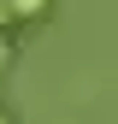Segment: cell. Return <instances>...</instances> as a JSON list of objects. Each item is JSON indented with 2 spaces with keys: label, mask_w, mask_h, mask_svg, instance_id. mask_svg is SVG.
I'll list each match as a JSON object with an SVG mask.
<instances>
[{
  "label": "cell",
  "mask_w": 118,
  "mask_h": 124,
  "mask_svg": "<svg viewBox=\"0 0 118 124\" xmlns=\"http://www.w3.org/2000/svg\"><path fill=\"white\" fill-rule=\"evenodd\" d=\"M6 59H12V47H6V36H0V71H6Z\"/></svg>",
  "instance_id": "cell-2"
},
{
  "label": "cell",
  "mask_w": 118,
  "mask_h": 124,
  "mask_svg": "<svg viewBox=\"0 0 118 124\" xmlns=\"http://www.w3.org/2000/svg\"><path fill=\"white\" fill-rule=\"evenodd\" d=\"M0 124H6V112H0Z\"/></svg>",
  "instance_id": "cell-4"
},
{
  "label": "cell",
  "mask_w": 118,
  "mask_h": 124,
  "mask_svg": "<svg viewBox=\"0 0 118 124\" xmlns=\"http://www.w3.org/2000/svg\"><path fill=\"white\" fill-rule=\"evenodd\" d=\"M6 24H12V12H6V0H0V30H6Z\"/></svg>",
  "instance_id": "cell-3"
},
{
  "label": "cell",
  "mask_w": 118,
  "mask_h": 124,
  "mask_svg": "<svg viewBox=\"0 0 118 124\" xmlns=\"http://www.w3.org/2000/svg\"><path fill=\"white\" fill-rule=\"evenodd\" d=\"M47 6H53V0H6V12H12V18H47Z\"/></svg>",
  "instance_id": "cell-1"
}]
</instances>
